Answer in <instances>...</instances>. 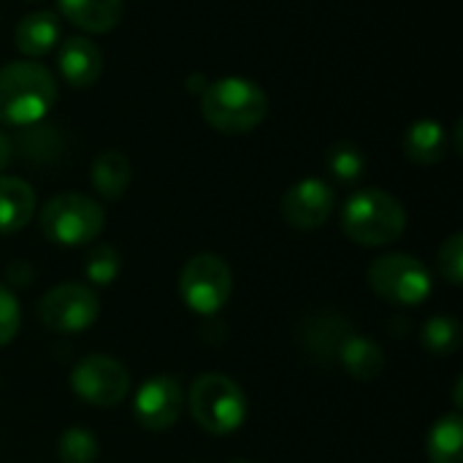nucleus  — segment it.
Listing matches in <instances>:
<instances>
[{
	"label": "nucleus",
	"mask_w": 463,
	"mask_h": 463,
	"mask_svg": "<svg viewBox=\"0 0 463 463\" xmlns=\"http://www.w3.org/2000/svg\"><path fill=\"white\" fill-rule=\"evenodd\" d=\"M54 98L57 81L41 62L16 60L0 68V125H35L49 114Z\"/></svg>",
	"instance_id": "nucleus-1"
},
{
	"label": "nucleus",
	"mask_w": 463,
	"mask_h": 463,
	"mask_svg": "<svg viewBox=\"0 0 463 463\" xmlns=\"http://www.w3.org/2000/svg\"><path fill=\"white\" fill-rule=\"evenodd\" d=\"M201 114L220 133H250L269 114V98L260 84L241 76L206 81L201 92Z\"/></svg>",
	"instance_id": "nucleus-2"
},
{
	"label": "nucleus",
	"mask_w": 463,
	"mask_h": 463,
	"mask_svg": "<svg viewBox=\"0 0 463 463\" xmlns=\"http://www.w3.org/2000/svg\"><path fill=\"white\" fill-rule=\"evenodd\" d=\"M342 228L361 247H388L404 236L407 212L391 193L369 187L347 198Z\"/></svg>",
	"instance_id": "nucleus-3"
},
{
	"label": "nucleus",
	"mask_w": 463,
	"mask_h": 463,
	"mask_svg": "<svg viewBox=\"0 0 463 463\" xmlns=\"http://www.w3.org/2000/svg\"><path fill=\"white\" fill-rule=\"evenodd\" d=\"M187 407H190L193 420L214 437L233 434L247 420L244 391L220 372L201 374L193 383L187 393Z\"/></svg>",
	"instance_id": "nucleus-4"
},
{
	"label": "nucleus",
	"mask_w": 463,
	"mask_h": 463,
	"mask_svg": "<svg viewBox=\"0 0 463 463\" xmlns=\"http://www.w3.org/2000/svg\"><path fill=\"white\" fill-rule=\"evenodd\" d=\"M38 222L49 241L60 247H84L100 236L106 212L95 198L84 193H60L46 201Z\"/></svg>",
	"instance_id": "nucleus-5"
},
{
	"label": "nucleus",
	"mask_w": 463,
	"mask_h": 463,
	"mask_svg": "<svg viewBox=\"0 0 463 463\" xmlns=\"http://www.w3.org/2000/svg\"><path fill=\"white\" fill-rule=\"evenodd\" d=\"M369 285L380 298L396 307H418L434 290L431 271L418 258L402 252L377 258L369 266Z\"/></svg>",
	"instance_id": "nucleus-6"
},
{
	"label": "nucleus",
	"mask_w": 463,
	"mask_h": 463,
	"mask_svg": "<svg viewBox=\"0 0 463 463\" xmlns=\"http://www.w3.org/2000/svg\"><path fill=\"white\" fill-rule=\"evenodd\" d=\"M233 290V277L231 269L222 258L212 252H201L190 258L179 274V296L184 307L195 315H217Z\"/></svg>",
	"instance_id": "nucleus-7"
},
{
	"label": "nucleus",
	"mask_w": 463,
	"mask_h": 463,
	"mask_svg": "<svg viewBox=\"0 0 463 463\" xmlns=\"http://www.w3.org/2000/svg\"><path fill=\"white\" fill-rule=\"evenodd\" d=\"M100 315V301L90 285L81 282H62L52 288L41 304L38 317L54 334H81L87 331Z\"/></svg>",
	"instance_id": "nucleus-8"
},
{
	"label": "nucleus",
	"mask_w": 463,
	"mask_h": 463,
	"mask_svg": "<svg viewBox=\"0 0 463 463\" xmlns=\"http://www.w3.org/2000/svg\"><path fill=\"white\" fill-rule=\"evenodd\" d=\"M71 391L90 407H117L130 393V374L109 355H87L71 372Z\"/></svg>",
	"instance_id": "nucleus-9"
},
{
	"label": "nucleus",
	"mask_w": 463,
	"mask_h": 463,
	"mask_svg": "<svg viewBox=\"0 0 463 463\" xmlns=\"http://www.w3.org/2000/svg\"><path fill=\"white\" fill-rule=\"evenodd\" d=\"M184 407V393L176 377L171 374H155L141 383L136 399H133V415L146 431H165L171 429Z\"/></svg>",
	"instance_id": "nucleus-10"
},
{
	"label": "nucleus",
	"mask_w": 463,
	"mask_h": 463,
	"mask_svg": "<svg viewBox=\"0 0 463 463\" xmlns=\"http://www.w3.org/2000/svg\"><path fill=\"white\" fill-rule=\"evenodd\" d=\"M334 187L323 179H301L282 198V217L296 231H315L334 214Z\"/></svg>",
	"instance_id": "nucleus-11"
},
{
	"label": "nucleus",
	"mask_w": 463,
	"mask_h": 463,
	"mask_svg": "<svg viewBox=\"0 0 463 463\" xmlns=\"http://www.w3.org/2000/svg\"><path fill=\"white\" fill-rule=\"evenodd\" d=\"M57 65H60V73L65 76V81L71 87L84 90L100 79L103 54H100L95 41H90L84 35H71L62 41V46L57 52Z\"/></svg>",
	"instance_id": "nucleus-12"
},
{
	"label": "nucleus",
	"mask_w": 463,
	"mask_h": 463,
	"mask_svg": "<svg viewBox=\"0 0 463 463\" xmlns=\"http://www.w3.org/2000/svg\"><path fill=\"white\" fill-rule=\"evenodd\" d=\"M35 214V193L19 176L0 174V236L22 231Z\"/></svg>",
	"instance_id": "nucleus-13"
},
{
	"label": "nucleus",
	"mask_w": 463,
	"mask_h": 463,
	"mask_svg": "<svg viewBox=\"0 0 463 463\" xmlns=\"http://www.w3.org/2000/svg\"><path fill=\"white\" fill-rule=\"evenodd\" d=\"M60 14L87 33H109L122 19V0H57Z\"/></svg>",
	"instance_id": "nucleus-14"
},
{
	"label": "nucleus",
	"mask_w": 463,
	"mask_h": 463,
	"mask_svg": "<svg viewBox=\"0 0 463 463\" xmlns=\"http://www.w3.org/2000/svg\"><path fill=\"white\" fill-rule=\"evenodd\" d=\"M60 41V22L52 11H33L19 19L14 30V43L27 57H43L49 54Z\"/></svg>",
	"instance_id": "nucleus-15"
},
{
	"label": "nucleus",
	"mask_w": 463,
	"mask_h": 463,
	"mask_svg": "<svg viewBox=\"0 0 463 463\" xmlns=\"http://www.w3.org/2000/svg\"><path fill=\"white\" fill-rule=\"evenodd\" d=\"M404 152L418 165H437L448 152V130L437 119H418L404 133Z\"/></svg>",
	"instance_id": "nucleus-16"
},
{
	"label": "nucleus",
	"mask_w": 463,
	"mask_h": 463,
	"mask_svg": "<svg viewBox=\"0 0 463 463\" xmlns=\"http://www.w3.org/2000/svg\"><path fill=\"white\" fill-rule=\"evenodd\" d=\"M336 358L342 361V366L347 369L350 377L361 380V383H369V380H377L385 369V355L380 350V345H374L372 339L366 336H358V334H350Z\"/></svg>",
	"instance_id": "nucleus-17"
},
{
	"label": "nucleus",
	"mask_w": 463,
	"mask_h": 463,
	"mask_svg": "<svg viewBox=\"0 0 463 463\" xmlns=\"http://www.w3.org/2000/svg\"><path fill=\"white\" fill-rule=\"evenodd\" d=\"M90 182L95 187V193L106 201H117L122 198V193L130 184V163L122 152L117 149H106L92 160L90 168Z\"/></svg>",
	"instance_id": "nucleus-18"
},
{
	"label": "nucleus",
	"mask_w": 463,
	"mask_h": 463,
	"mask_svg": "<svg viewBox=\"0 0 463 463\" xmlns=\"http://www.w3.org/2000/svg\"><path fill=\"white\" fill-rule=\"evenodd\" d=\"M426 453L431 463H463L461 412H450L434 423L429 442H426Z\"/></svg>",
	"instance_id": "nucleus-19"
},
{
	"label": "nucleus",
	"mask_w": 463,
	"mask_h": 463,
	"mask_svg": "<svg viewBox=\"0 0 463 463\" xmlns=\"http://www.w3.org/2000/svg\"><path fill=\"white\" fill-rule=\"evenodd\" d=\"M350 326L342 317H315L304 331V347L315 361H334L342 342L350 336Z\"/></svg>",
	"instance_id": "nucleus-20"
},
{
	"label": "nucleus",
	"mask_w": 463,
	"mask_h": 463,
	"mask_svg": "<svg viewBox=\"0 0 463 463\" xmlns=\"http://www.w3.org/2000/svg\"><path fill=\"white\" fill-rule=\"evenodd\" d=\"M11 146H16L24 160L46 163V160H54L60 155L62 141H60V136H57L54 128L35 122V125L22 128V133L16 136V144H11Z\"/></svg>",
	"instance_id": "nucleus-21"
},
{
	"label": "nucleus",
	"mask_w": 463,
	"mask_h": 463,
	"mask_svg": "<svg viewBox=\"0 0 463 463\" xmlns=\"http://www.w3.org/2000/svg\"><path fill=\"white\" fill-rule=\"evenodd\" d=\"M326 165H328L331 176L342 184H355L366 174V157H364L361 146L353 141H336L328 149Z\"/></svg>",
	"instance_id": "nucleus-22"
},
{
	"label": "nucleus",
	"mask_w": 463,
	"mask_h": 463,
	"mask_svg": "<svg viewBox=\"0 0 463 463\" xmlns=\"http://www.w3.org/2000/svg\"><path fill=\"white\" fill-rule=\"evenodd\" d=\"M420 339H423V347H426L431 355L445 358V355H450V353L458 350V345H461V326H458L453 317L439 315V317H431V320L423 326Z\"/></svg>",
	"instance_id": "nucleus-23"
},
{
	"label": "nucleus",
	"mask_w": 463,
	"mask_h": 463,
	"mask_svg": "<svg viewBox=\"0 0 463 463\" xmlns=\"http://www.w3.org/2000/svg\"><path fill=\"white\" fill-rule=\"evenodd\" d=\"M119 269H122L119 252L114 247H109V244L92 247L87 260H84V274H87L90 285H98V288L111 285L119 277Z\"/></svg>",
	"instance_id": "nucleus-24"
},
{
	"label": "nucleus",
	"mask_w": 463,
	"mask_h": 463,
	"mask_svg": "<svg viewBox=\"0 0 463 463\" xmlns=\"http://www.w3.org/2000/svg\"><path fill=\"white\" fill-rule=\"evenodd\" d=\"M57 456L62 463H95L98 439L87 429H68L57 442Z\"/></svg>",
	"instance_id": "nucleus-25"
},
{
	"label": "nucleus",
	"mask_w": 463,
	"mask_h": 463,
	"mask_svg": "<svg viewBox=\"0 0 463 463\" xmlns=\"http://www.w3.org/2000/svg\"><path fill=\"white\" fill-rule=\"evenodd\" d=\"M437 266H439V271H442V277L450 282V285H461L463 282V236L461 233H453L445 244H442V250H439V255H437Z\"/></svg>",
	"instance_id": "nucleus-26"
},
{
	"label": "nucleus",
	"mask_w": 463,
	"mask_h": 463,
	"mask_svg": "<svg viewBox=\"0 0 463 463\" xmlns=\"http://www.w3.org/2000/svg\"><path fill=\"white\" fill-rule=\"evenodd\" d=\"M19 326H22L19 301L5 285H0V347L14 342V336L19 334Z\"/></svg>",
	"instance_id": "nucleus-27"
},
{
	"label": "nucleus",
	"mask_w": 463,
	"mask_h": 463,
	"mask_svg": "<svg viewBox=\"0 0 463 463\" xmlns=\"http://www.w3.org/2000/svg\"><path fill=\"white\" fill-rule=\"evenodd\" d=\"M11 155H14V146H11V138L0 130V171L8 165V160H11Z\"/></svg>",
	"instance_id": "nucleus-28"
},
{
	"label": "nucleus",
	"mask_w": 463,
	"mask_h": 463,
	"mask_svg": "<svg viewBox=\"0 0 463 463\" xmlns=\"http://www.w3.org/2000/svg\"><path fill=\"white\" fill-rule=\"evenodd\" d=\"M461 385H463V380H458V383H456V391H453V402H456V410H461V407H463Z\"/></svg>",
	"instance_id": "nucleus-29"
},
{
	"label": "nucleus",
	"mask_w": 463,
	"mask_h": 463,
	"mask_svg": "<svg viewBox=\"0 0 463 463\" xmlns=\"http://www.w3.org/2000/svg\"><path fill=\"white\" fill-rule=\"evenodd\" d=\"M233 463H247V461H233Z\"/></svg>",
	"instance_id": "nucleus-30"
}]
</instances>
